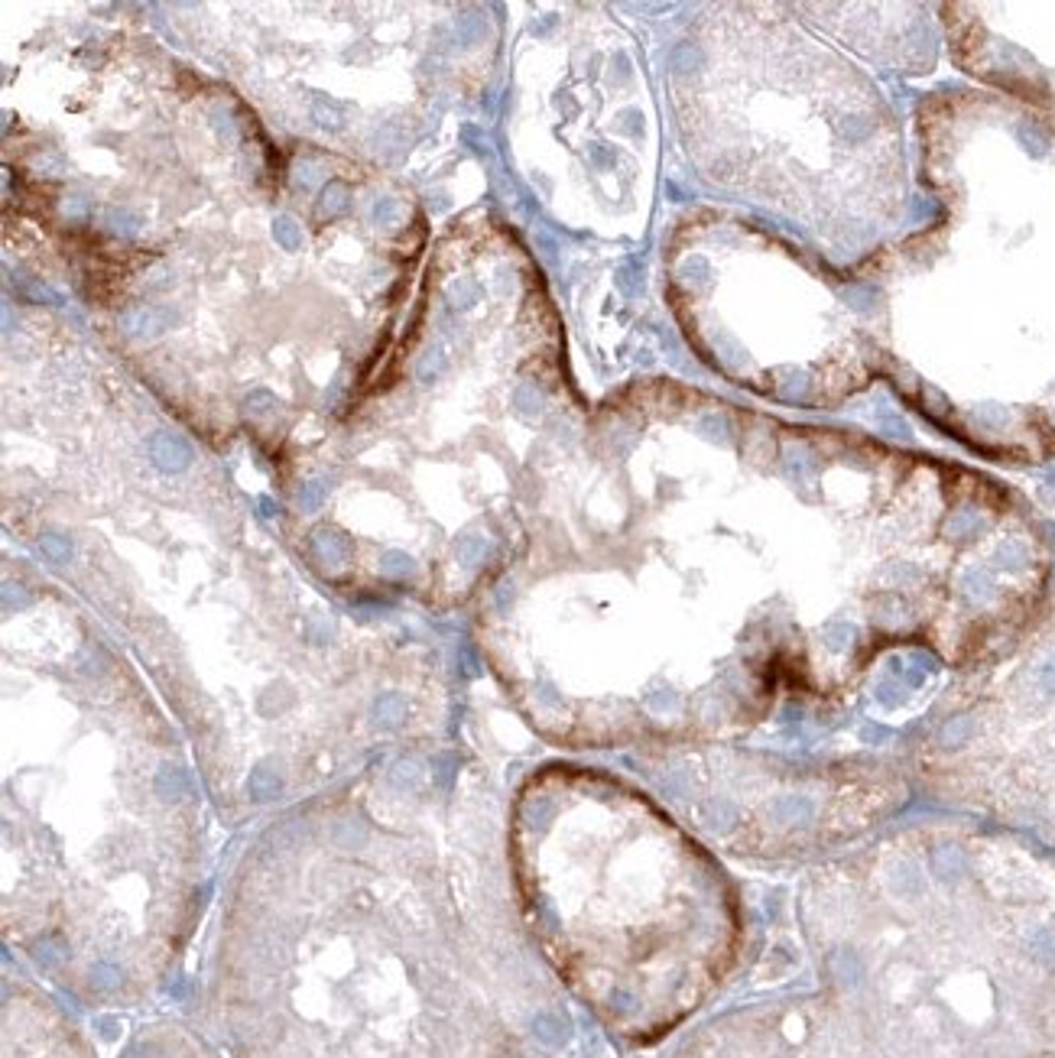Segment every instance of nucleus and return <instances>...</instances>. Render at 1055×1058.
Returning <instances> with one entry per match:
<instances>
[{"instance_id":"obj_1","label":"nucleus","mask_w":1055,"mask_h":1058,"mask_svg":"<svg viewBox=\"0 0 1055 1058\" xmlns=\"http://www.w3.org/2000/svg\"><path fill=\"white\" fill-rule=\"evenodd\" d=\"M494 841L423 799H306L247 848L208 958L225 1058H549L569 1039Z\"/></svg>"},{"instance_id":"obj_2","label":"nucleus","mask_w":1055,"mask_h":1058,"mask_svg":"<svg viewBox=\"0 0 1055 1058\" xmlns=\"http://www.w3.org/2000/svg\"><path fill=\"white\" fill-rule=\"evenodd\" d=\"M588 772L539 776L510 809L507 867L529 935L578 997L653 1039L721 977L727 880L653 802Z\"/></svg>"},{"instance_id":"obj_3","label":"nucleus","mask_w":1055,"mask_h":1058,"mask_svg":"<svg viewBox=\"0 0 1055 1058\" xmlns=\"http://www.w3.org/2000/svg\"><path fill=\"white\" fill-rule=\"evenodd\" d=\"M942 754L959 782L997 816L1055 838V608L1030 614L991 653L971 698L942 724Z\"/></svg>"},{"instance_id":"obj_4","label":"nucleus","mask_w":1055,"mask_h":1058,"mask_svg":"<svg viewBox=\"0 0 1055 1058\" xmlns=\"http://www.w3.org/2000/svg\"><path fill=\"white\" fill-rule=\"evenodd\" d=\"M945 27L961 69L1055 111V3H949Z\"/></svg>"},{"instance_id":"obj_5","label":"nucleus","mask_w":1055,"mask_h":1058,"mask_svg":"<svg viewBox=\"0 0 1055 1058\" xmlns=\"http://www.w3.org/2000/svg\"><path fill=\"white\" fill-rule=\"evenodd\" d=\"M3 1058H92V1049L46 994L17 981L3 997Z\"/></svg>"},{"instance_id":"obj_6","label":"nucleus","mask_w":1055,"mask_h":1058,"mask_svg":"<svg viewBox=\"0 0 1055 1058\" xmlns=\"http://www.w3.org/2000/svg\"><path fill=\"white\" fill-rule=\"evenodd\" d=\"M124 1058H225L218 1046L179 1023H159L144 1029Z\"/></svg>"},{"instance_id":"obj_7","label":"nucleus","mask_w":1055,"mask_h":1058,"mask_svg":"<svg viewBox=\"0 0 1055 1058\" xmlns=\"http://www.w3.org/2000/svg\"><path fill=\"white\" fill-rule=\"evenodd\" d=\"M153 458L163 471H183L189 461H193V452L189 445L179 438V435H156L153 438Z\"/></svg>"},{"instance_id":"obj_8","label":"nucleus","mask_w":1055,"mask_h":1058,"mask_svg":"<svg viewBox=\"0 0 1055 1058\" xmlns=\"http://www.w3.org/2000/svg\"><path fill=\"white\" fill-rule=\"evenodd\" d=\"M173 322V312L169 309H137L124 319L127 332L131 335H153V332H163L166 325Z\"/></svg>"},{"instance_id":"obj_9","label":"nucleus","mask_w":1055,"mask_h":1058,"mask_svg":"<svg viewBox=\"0 0 1055 1058\" xmlns=\"http://www.w3.org/2000/svg\"><path fill=\"white\" fill-rule=\"evenodd\" d=\"M273 231H277L280 243L289 247V250H296V247L302 243V231H299V225H296L292 218H280V221L273 225Z\"/></svg>"},{"instance_id":"obj_10","label":"nucleus","mask_w":1055,"mask_h":1058,"mask_svg":"<svg viewBox=\"0 0 1055 1058\" xmlns=\"http://www.w3.org/2000/svg\"><path fill=\"white\" fill-rule=\"evenodd\" d=\"M348 198H351V195H348V186L332 183V186L325 189V211H332V215L344 211V208H348Z\"/></svg>"},{"instance_id":"obj_11","label":"nucleus","mask_w":1055,"mask_h":1058,"mask_svg":"<svg viewBox=\"0 0 1055 1058\" xmlns=\"http://www.w3.org/2000/svg\"><path fill=\"white\" fill-rule=\"evenodd\" d=\"M338 114H344V107L325 104V101H319V104H316V117H319L325 127H341V117H338Z\"/></svg>"},{"instance_id":"obj_12","label":"nucleus","mask_w":1055,"mask_h":1058,"mask_svg":"<svg viewBox=\"0 0 1055 1058\" xmlns=\"http://www.w3.org/2000/svg\"><path fill=\"white\" fill-rule=\"evenodd\" d=\"M393 215H396V205H393V201H377V205H374V218H377V221H390Z\"/></svg>"}]
</instances>
